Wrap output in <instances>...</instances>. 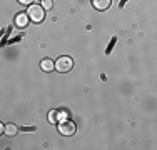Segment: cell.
Wrapping results in <instances>:
<instances>
[{
    "label": "cell",
    "instance_id": "2",
    "mask_svg": "<svg viewBox=\"0 0 157 150\" xmlns=\"http://www.w3.org/2000/svg\"><path fill=\"white\" fill-rule=\"evenodd\" d=\"M74 67V60L70 57H60L57 60V63H55V69L59 70V72H69V70H72Z\"/></svg>",
    "mask_w": 157,
    "mask_h": 150
},
{
    "label": "cell",
    "instance_id": "4",
    "mask_svg": "<svg viewBox=\"0 0 157 150\" xmlns=\"http://www.w3.org/2000/svg\"><path fill=\"white\" fill-rule=\"evenodd\" d=\"M112 0H92V5L95 7L97 10H107L110 7Z\"/></svg>",
    "mask_w": 157,
    "mask_h": 150
},
{
    "label": "cell",
    "instance_id": "6",
    "mask_svg": "<svg viewBox=\"0 0 157 150\" xmlns=\"http://www.w3.org/2000/svg\"><path fill=\"white\" fill-rule=\"evenodd\" d=\"M29 15L27 13H18L17 15V18H15V24L18 25V27H25V25H27V20H29Z\"/></svg>",
    "mask_w": 157,
    "mask_h": 150
},
{
    "label": "cell",
    "instance_id": "1",
    "mask_svg": "<svg viewBox=\"0 0 157 150\" xmlns=\"http://www.w3.org/2000/svg\"><path fill=\"white\" fill-rule=\"evenodd\" d=\"M27 15L30 17V20H33V22H42L44 17H45V13H44V7L42 5H30V7H29Z\"/></svg>",
    "mask_w": 157,
    "mask_h": 150
},
{
    "label": "cell",
    "instance_id": "8",
    "mask_svg": "<svg viewBox=\"0 0 157 150\" xmlns=\"http://www.w3.org/2000/svg\"><path fill=\"white\" fill-rule=\"evenodd\" d=\"M44 9H47V10H50L52 9V0H44Z\"/></svg>",
    "mask_w": 157,
    "mask_h": 150
},
{
    "label": "cell",
    "instance_id": "9",
    "mask_svg": "<svg viewBox=\"0 0 157 150\" xmlns=\"http://www.w3.org/2000/svg\"><path fill=\"white\" fill-rule=\"evenodd\" d=\"M20 3H24V5H32V0H18Z\"/></svg>",
    "mask_w": 157,
    "mask_h": 150
},
{
    "label": "cell",
    "instance_id": "3",
    "mask_svg": "<svg viewBox=\"0 0 157 150\" xmlns=\"http://www.w3.org/2000/svg\"><path fill=\"white\" fill-rule=\"evenodd\" d=\"M59 130L63 135H74L75 133V123L70 122V120H62L60 125H59Z\"/></svg>",
    "mask_w": 157,
    "mask_h": 150
},
{
    "label": "cell",
    "instance_id": "7",
    "mask_svg": "<svg viewBox=\"0 0 157 150\" xmlns=\"http://www.w3.org/2000/svg\"><path fill=\"white\" fill-rule=\"evenodd\" d=\"M18 132V129H17V125H13V123H9V125H5V129H3V133L5 135H15Z\"/></svg>",
    "mask_w": 157,
    "mask_h": 150
},
{
    "label": "cell",
    "instance_id": "5",
    "mask_svg": "<svg viewBox=\"0 0 157 150\" xmlns=\"http://www.w3.org/2000/svg\"><path fill=\"white\" fill-rule=\"evenodd\" d=\"M40 67H42L44 72H52V70L55 69V63L52 62L50 58H44L42 62H40Z\"/></svg>",
    "mask_w": 157,
    "mask_h": 150
}]
</instances>
